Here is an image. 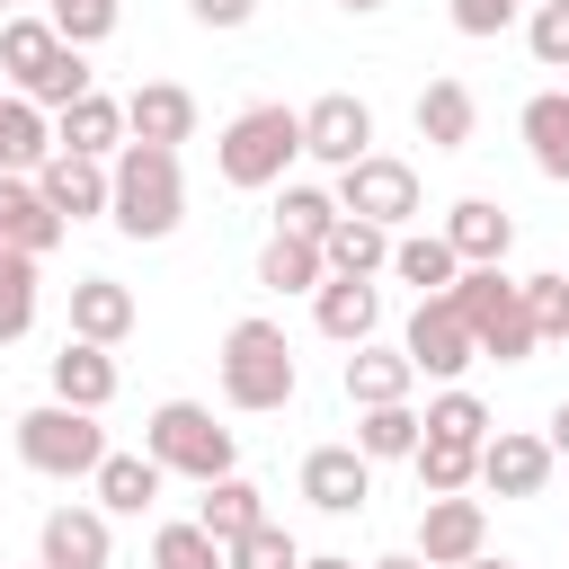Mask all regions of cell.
I'll return each instance as SVG.
<instances>
[{
	"instance_id": "cell-42",
	"label": "cell",
	"mask_w": 569,
	"mask_h": 569,
	"mask_svg": "<svg viewBox=\"0 0 569 569\" xmlns=\"http://www.w3.org/2000/svg\"><path fill=\"white\" fill-rule=\"evenodd\" d=\"M507 18H516V0H453L462 36H507Z\"/></svg>"
},
{
	"instance_id": "cell-7",
	"label": "cell",
	"mask_w": 569,
	"mask_h": 569,
	"mask_svg": "<svg viewBox=\"0 0 569 569\" xmlns=\"http://www.w3.org/2000/svg\"><path fill=\"white\" fill-rule=\"evenodd\" d=\"M338 213L382 222V231H409V222H418V169H409V160H391V151H373V160L338 169Z\"/></svg>"
},
{
	"instance_id": "cell-16",
	"label": "cell",
	"mask_w": 569,
	"mask_h": 569,
	"mask_svg": "<svg viewBox=\"0 0 569 569\" xmlns=\"http://www.w3.org/2000/svg\"><path fill=\"white\" fill-rule=\"evenodd\" d=\"M36 187H44V204H53L62 222H98V213H107V196H116L107 160H71V151H53V160L36 169Z\"/></svg>"
},
{
	"instance_id": "cell-12",
	"label": "cell",
	"mask_w": 569,
	"mask_h": 569,
	"mask_svg": "<svg viewBox=\"0 0 569 569\" xmlns=\"http://www.w3.org/2000/svg\"><path fill=\"white\" fill-rule=\"evenodd\" d=\"M302 498H311L320 516H356V507L373 498V462H365L356 445H311V453H302Z\"/></svg>"
},
{
	"instance_id": "cell-6",
	"label": "cell",
	"mask_w": 569,
	"mask_h": 569,
	"mask_svg": "<svg viewBox=\"0 0 569 569\" xmlns=\"http://www.w3.org/2000/svg\"><path fill=\"white\" fill-rule=\"evenodd\" d=\"M142 453L160 462V471H178V480H231V427L204 409V400H160L151 418H142Z\"/></svg>"
},
{
	"instance_id": "cell-11",
	"label": "cell",
	"mask_w": 569,
	"mask_h": 569,
	"mask_svg": "<svg viewBox=\"0 0 569 569\" xmlns=\"http://www.w3.org/2000/svg\"><path fill=\"white\" fill-rule=\"evenodd\" d=\"M551 445L542 436H525V427H498L489 445H480V489H498V498H542L551 489Z\"/></svg>"
},
{
	"instance_id": "cell-9",
	"label": "cell",
	"mask_w": 569,
	"mask_h": 569,
	"mask_svg": "<svg viewBox=\"0 0 569 569\" xmlns=\"http://www.w3.org/2000/svg\"><path fill=\"white\" fill-rule=\"evenodd\" d=\"M302 151H311V160H329V169H356V160H373V107H365L356 89H329V98H311V107H302Z\"/></svg>"
},
{
	"instance_id": "cell-53",
	"label": "cell",
	"mask_w": 569,
	"mask_h": 569,
	"mask_svg": "<svg viewBox=\"0 0 569 569\" xmlns=\"http://www.w3.org/2000/svg\"><path fill=\"white\" fill-rule=\"evenodd\" d=\"M36 569H53V560H36Z\"/></svg>"
},
{
	"instance_id": "cell-30",
	"label": "cell",
	"mask_w": 569,
	"mask_h": 569,
	"mask_svg": "<svg viewBox=\"0 0 569 569\" xmlns=\"http://www.w3.org/2000/svg\"><path fill=\"white\" fill-rule=\"evenodd\" d=\"M418 445H427V418H418L409 400H391V409H365V418H356V453H365V462H409Z\"/></svg>"
},
{
	"instance_id": "cell-19",
	"label": "cell",
	"mask_w": 569,
	"mask_h": 569,
	"mask_svg": "<svg viewBox=\"0 0 569 569\" xmlns=\"http://www.w3.org/2000/svg\"><path fill=\"white\" fill-rule=\"evenodd\" d=\"M133 293L116 284V276H80L71 284V338H89V347H116V338H133Z\"/></svg>"
},
{
	"instance_id": "cell-44",
	"label": "cell",
	"mask_w": 569,
	"mask_h": 569,
	"mask_svg": "<svg viewBox=\"0 0 569 569\" xmlns=\"http://www.w3.org/2000/svg\"><path fill=\"white\" fill-rule=\"evenodd\" d=\"M187 18H196V27H249L258 0H187Z\"/></svg>"
},
{
	"instance_id": "cell-33",
	"label": "cell",
	"mask_w": 569,
	"mask_h": 569,
	"mask_svg": "<svg viewBox=\"0 0 569 569\" xmlns=\"http://www.w3.org/2000/svg\"><path fill=\"white\" fill-rule=\"evenodd\" d=\"M338 222H347V213H338L329 187H284V196H276V231H284V240H311V249H320Z\"/></svg>"
},
{
	"instance_id": "cell-28",
	"label": "cell",
	"mask_w": 569,
	"mask_h": 569,
	"mask_svg": "<svg viewBox=\"0 0 569 569\" xmlns=\"http://www.w3.org/2000/svg\"><path fill=\"white\" fill-rule=\"evenodd\" d=\"M196 525H204L213 542H240L249 525H267V489H258V480H240V471H231V480H204Z\"/></svg>"
},
{
	"instance_id": "cell-10",
	"label": "cell",
	"mask_w": 569,
	"mask_h": 569,
	"mask_svg": "<svg viewBox=\"0 0 569 569\" xmlns=\"http://www.w3.org/2000/svg\"><path fill=\"white\" fill-rule=\"evenodd\" d=\"M427 569H462L489 551V507L480 498H427L418 507V542H409Z\"/></svg>"
},
{
	"instance_id": "cell-52",
	"label": "cell",
	"mask_w": 569,
	"mask_h": 569,
	"mask_svg": "<svg viewBox=\"0 0 569 569\" xmlns=\"http://www.w3.org/2000/svg\"><path fill=\"white\" fill-rule=\"evenodd\" d=\"M0 80H9V71H0ZM0 98H9V89H0Z\"/></svg>"
},
{
	"instance_id": "cell-29",
	"label": "cell",
	"mask_w": 569,
	"mask_h": 569,
	"mask_svg": "<svg viewBox=\"0 0 569 569\" xmlns=\"http://www.w3.org/2000/svg\"><path fill=\"white\" fill-rule=\"evenodd\" d=\"M391 240H400V231H382V222H356V213H347V222L320 240V258H329V276H365V284H373V276L391 267Z\"/></svg>"
},
{
	"instance_id": "cell-39",
	"label": "cell",
	"mask_w": 569,
	"mask_h": 569,
	"mask_svg": "<svg viewBox=\"0 0 569 569\" xmlns=\"http://www.w3.org/2000/svg\"><path fill=\"white\" fill-rule=\"evenodd\" d=\"M222 560H231V569H302V551H293V533H284L276 516L249 525L240 542H222Z\"/></svg>"
},
{
	"instance_id": "cell-3",
	"label": "cell",
	"mask_w": 569,
	"mask_h": 569,
	"mask_svg": "<svg viewBox=\"0 0 569 569\" xmlns=\"http://www.w3.org/2000/svg\"><path fill=\"white\" fill-rule=\"evenodd\" d=\"M453 311L471 320V338H480L489 365H525L542 347V320L525 302V276H507V267H462L453 276Z\"/></svg>"
},
{
	"instance_id": "cell-36",
	"label": "cell",
	"mask_w": 569,
	"mask_h": 569,
	"mask_svg": "<svg viewBox=\"0 0 569 569\" xmlns=\"http://www.w3.org/2000/svg\"><path fill=\"white\" fill-rule=\"evenodd\" d=\"M89 89H98V80H89V53H80V44H62V53H53L18 98H36L44 116H62V107H71V98H89Z\"/></svg>"
},
{
	"instance_id": "cell-48",
	"label": "cell",
	"mask_w": 569,
	"mask_h": 569,
	"mask_svg": "<svg viewBox=\"0 0 569 569\" xmlns=\"http://www.w3.org/2000/svg\"><path fill=\"white\" fill-rule=\"evenodd\" d=\"M551 347H569V302H560V320H551Z\"/></svg>"
},
{
	"instance_id": "cell-22",
	"label": "cell",
	"mask_w": 569,
	"mask_h": 569,
	"mask_svg": "<svg viewBox=\"0 0 569 569\" xmlns=\"http://www.w3.org/2000/svg\"><path fill=\"white\" fill-rule=\"evenodd\" d=\"M418 133H427V151H471L480 98H471L462 80H427V89H418Z\"/></svg>"
},
{
	"instance_id": "cell-8",
	"label": "cell",
	"mask_w": 569,
	"mask_h": 569,
	"mask_svg": "<svg viewBox=\"0 0 569 569\" xmlns=\"http://www.w3.org/2000/svg\"><path fill=\"white\" fill-rule=\"evenodd\" d=\"M400 356H409L418 373H436V382H462V373L480 365V338H471V320L453 311V293H427V302L409 311V329H400Z\"/></svg>"
},
{
	"instance_id": "cell-38",
	"label": "cell",
	"mask_w": 569,
	"mask_h": 569,
	"mask_svg": "<svg viewBox=\"0 0 569 569\" xmlns=\"http://www.w3.org/2000/svg\"><path fill=\"white\" fill-rule=\"evenodd\" d=\"M151 569H231V560H222V542L187 516V525H160V533H151Z\"/></svg>"
},
{
	"instance_id": "cell-41",
	"label": "cell",
	"mask_w": 569,
	"mask_h": 569,
	"mask_svg": "<svg viewBox=\"0 0 569 569\" xmlns=\"http://www.w3.org/2000/svg\"><path fill=\"white\" fill-rule=\"evenodd\" d=\"M525 44H533L542 71H569V0H542V9L525 18Z\"/></svg>"
},
{
	"instance_id": "cell-50",
	"label": "cell",
	"mask_w": 569,
	"mask_h": 569,
	"mask_svg": "<svg viewBox=\"0 0 569 569\" xmlns=\"http://www.w3.org/2000/svg\"><path fill=\"white\" fill-rule=\"evenodd\" d=\"M347 9H356V18H365V9H382V0H347Z\"/></svg>"
},
{
	"instance_id": "cell-26",
	"label": "cell",
	"mask_w": 569,
	"mask_h": 569,
	"mask_svg": "<svg viewBox=\"0 0 569 569\" xmlns=\"http://www.w3.org/2000/svg\"><path fill=\"white\" fill-rule=\"evenodd\" d=\"M516 133H525V151H533V169L569 187V89H542V98H525V116H516Z\"/></svg>"
},
{
	"instance_id": "cell-20",
	"label": "cell",
	"mask_w": 569,
	"mask_h": 569,
	"mask_svg": "<svg viewBox=\"0 0 569 569\" xmlns=\"http://www.w3.org/2000/svg\"><path fill=\"white\" fill-rule=\"evenodd\" d=\"M53 400H71V409H107V400H116V347L62 338V347H53Z\"/></svg>"
},
{
	"instance_id": "cell-24",
	"label": "cell",
	"mask_w": 569,
	"mask_h": 569,
	"mask_svg": "<svg viewBox=\"0 0 569 569\" xmlns=\"http://www.w3.org/2000/svg\"><path fill=\"white\" fill-rule=\"evenodd\" d=\"M409 382H418V365L400 347H347V400L356 409H391V400H409Z\"/></svg>"
},
{
	"instance_id": "cell-13",
	"label": "cell",
	"mask_w": 569,
	"mask_h": 569,
	"mask_svg": "<svg viewBox=\"0 0 569 569\" xmlns=\"http://www.w3.org/2000/svg\"><path fill=\"white\" fill-rule=\"evenodd\" d=\"M133 133H124V98H107V89H89V98H71L62 116H53V151H71V160H116Z\"/></svg>"
},
{
	"instance_id": "cell-47",
	"label": "cell",
	"mask_w": 569,
	"mask_h": 569,
	"mask_svg": "<svg viewBox=\"0 0 569 569\" xmlns=\"http://www.w3.org/2000/svg\"><path fill=\"white\" fill-rule=\"evenodd\" d=\"M302 569H356V560H347V551H311Z\"/></svg>"
},
{
	"instance_id": "cell-35",
	"label": "cell",
	"mask_w": 569,
	"mask_h": 569,
	"mask_svg": "<svg viewBox=\"0 0 569 569\" xmlns=\"http://www.w3.org/2000/svg\"><path fill=\"white\" fill-rule=\"evenodd\" d=\"M409 462H418V489H427V498H462V489L480 480V453H471V445H445V436H427Z\"/></svg>"
},
{
	"instance_id": "cell-5",
	"label": "cell",
	"mask_w": 569,
	"mask_h": 569,
	"mask_svg": "<svg viewBox=\"0 0 569 569\" xmlns=\"http://www.w3.org/2000/svg\"><path fill=\"white\" fill-rule=\"evenodd\" d=\"M107 453H116V445H107L98 409L44 400V409H27V418H18V462H27V471H44V480H98V462H107Z\"/></svg>"
},
{
	"instance_id": "cell-1",
	"label": "cell",
	"mask_w": 569,
	"mask_h": 569,
	"mask_svg": "<svg viewBox=\"0 0 569 569\" xmlns=\"http://www.w3.org/2000/svg\"><path fill=\"white\" fill-rule=\"evenodd\" d=\"M107 178H116L107 222H116L124 240H169V231L187 222V178H178V151H169V142H124V151L107 160Z\"/></svg>"
},
{
	"instance_id": "cell-15",
	"label": "cell",
	"mask_w": 569,
	"mask_h": 569,
	"mask_svg": "<svg viewBox=\"0 0 569 569\" xmlns=\"http://www.w3.org/2000/svg\"><path fill=\"white\" fill-rule=\"evenodd\" d=\"M311 320H320V338H338V347H373V329H382V284L329 276V284L311 293Z\"/></svg>"
},
{
	"instance_id": "cell-43",
	"label": "cell",
	"mask_w": 569,
	"mask_h": 569,
	"mask_svg": "<svg viewBox=\"0 0 569 569\" xmlns=\"http://www.w3.org/2000/svg\"><path fill=\"white\" fill-rule=\"evenodd\" d=\"M525 302H533V320H542V338H551V320H560V302H569V276H525Z\"/></svg>"
},
{
	"instance_id": "cell-25",
	"label": "cell",
	"mask_w": 569,
	"mask_h": 569,
	"mask_svg": "<svg viewBox=\"0 0 569 569\" xmlns=\"http://www.w3.org/2000/svg\"><path fill=\"white\" fill-rule=\"evenodd\" d=\"M160 480H169V471H160L151 453H107L89 489H98L107 516H151V507H160Z\"/></svg>"
},
{
	"instance_id": "cell-27",
	"label": "cell",
	"mask_w": 569,
	"mask_h": 569,
	"mask_svg": "<svg viewBox=\"0 0 569 569\" xmlns=\"http://www.w3.org/2000/svg\"><path fill=\"white\" fill-rule=\"evenodd\" d=\"M391 276H400V284H418V302H427V293H453L462 258H453V240H445V231H400V240H391Z\"/></svg>"
},
{
	"instance_id": "cell-51",
	"label": "cell",
	"mask_w": 569,
	"mask_h": 569,
	"mask_svg": "<svg viewBox=\"0 0 569 569\" xmlns=\"http://www.w3.org/2000/svg\"><path fill=\"white\" fill-rule=\"evenodd\" d=\"M0 9H27V0H0Z\"/></svg>"
},
{
	"instance_id": "cell-4",
	"label": "cell",
	"mask_w": 569,
	"mask_h": 569,
	"mask_svg": "<svg viewBox=\"0 0 569 569\" xmlns=\"http://www.w3.org/2000/svg\"><path fill=\"white\" fill-rule=\"evenodd\" d=\"M213 365H222V400L249 409V418H267V409H284V400L302 391V373H293V338H284L276 320H231Z\"/></svg>"
},
{
	"instance_id": "cell-45",
	"label": "cell",
	"mask_w": 569,
	"mask_h": 569,
	"mask_svg": "<svg viewBox=\"0 0 569 569\" xmlns=\"http://www.w3.org/2000/svg\"><path fill=\"white\" fill-rule=\"evenodd\" d=\"M542 445H551V453H560V462H569V400H560V409H551V427H542Z\"/></svg>"
},
{
	"instance_id": "cell-31",
	"label": "cell",
	"mask_w": 569,
	"mask_h": 569,
	"mask_svg": "<svg viewBox=\"0 0 569 569\" xmlns=\"http://www.w3.org/2000/svg\"><path fill=\"white\" fill-rule=\"evenodd\" d=\"M258 284H267V293H320V284H329V258H320L311 240H284V231H276V240L258 249Z\"/></svg>"
},
{
	"instance_id": "cell-40",
	"label": "cell",
	"mask_w": 569,
	"mask_h": 569,
	"mask_svg": "<svg viewBox=\"0 0 569 569\" xmlns=\"http://www.w3.org/2000/svg\"><path fill=\"white\" fill-rule=\"evenodd\" d=\"M44 18H53V36L80 44V53L116 36V0H44Z\"/></svg>"
},
{
	"instance_id": "cell-17",
	"label": "cell",
	"mask_w": 569,
	"mask_h": 569,
	"mask_svg": "<svg viewBox=\"0 0 569 569\" xmlns=\"http://www.w3.org/2000/svg\"><path fill=\"white\" fill-rule=\"evenodd\" d=\"M445 240H453L462 267H507V249H516V213L489 204V196H462V204L445 213Z\"/></svg>"
},
{
	"instance_id": "cell-34",
	"label": "cell",
	"mask_w": 569,
	"mask_h": 569,
	"mask_svg": "<svg viewBox=\"0 0 569 569\" xmlns=\"http://www.w3.org/2000/svg\"><path fill=\"white\" fill-rule=\"evenodd\" d=\"M418 418H427V436H445V445H471V453L489 445V409H480V400H471L462 382H445V391H436V400H427Z\"/></svg>"
},
{
	"instance_id": "cell-32",
	"label": "cell",
	"mask_w": 569,
	"mask_h": 569,
	"mask_svg": "<svg viewBox=\"0 0 569 569\" xmlns=\"http://www.w3.org/2000/svg\"><path fill=\"white\" fill-rule=\"evenodd\" d=\"M62 53V36H53V18H9L0 27V71H9V89H27L44 62Z\"/></svg>"
},
{
	"instance_id": "cell-49",
	"label": "cell",
	"mask_w": 569,
	"mask_h": 569,
	"mask_svg": "<svg viewBox=\"0 0 569 569\" xmlns=\"http://www.w3.org/2000/svg\"><path fill=\"white\" fill-rule=\"evenodd\" d=\"M462 569H507V560H489V551H480V560H462Z\"/></svg>"
},
{
	"instance_id": "cell-37",
	"label": "cell",
	"mask_w": 569,
	"mask_h": 569,
	"mask_svg": "<svg viewBox=\"0 0 569 569\" xmlns=\"http://www.w3.org/2000/svg\"><path fill=\"white\" fill-rule=\"evenodd\" d=\"M27 329H36V258L0 249V347L27 338Z\"/></svg>"
},
{
	"instance_id": "cell-46",
	"label": "cell",
	"mask_w": 569,
	"mask_h": 569,
	"mask_svg": "<svg viewBox=\"0 0 569 569\" xmlns=\"http://www.w3.org/2000/svg\"><path fill=\"white\" fill-rule=\"evenodd\" d=\"M365 569H427L418 551H382V560H365Z\"/></svg>"
},
{
	"instance_id": "cell-2",
	"label": "cell",
	"mask_w": 569,
	"mask_h": 569,
	"mask_svg": "<svg viewBox=\"0 0 569 569\" xmlns=\"http://www.w3.org/2000/svg\"><path fill=\"white\" fill-rule=\"evenodd\" d=\"M302 160V107H240L231 124H222V142H213V169H222V187H240V196H258V187H284V169Z\"/></svg>"
},
{
	"instance_id": "cell-14",
	"label": "cell",
	"mask_w": 569,
	"mask_h": 569,
	"mask_svg": "<svg viewBox=\"0 0 569 569\" xmlns=\"http://www.w3.org/2000/svg\"><path fill=\"white\" fill-rule=\"evenodd\" d=\"M62 231H71V222L44 204L36 178H0V249H18V258H53Z\"/></svg>"
},
{
	"instance_id": "cell-18",
	"label": "cell",
	"mask_w": 569,
	"mask_h": 569,
	"mask_svg": "<svg viewBox=\"0 0 569 569\" xmlns=\"http://www.w3.org/2000/svg\"><path fill=\"white\" fill-rule=\"evenodd\" d=\"M124 133H133V142H169V151H178V142L196 133V98H187L178 80H142V89L124 98Z\"/></svg>"
},
{
	"instance_id": "cell-21",
	"label": "cell",
	"mask_w": 569,
	"mask_h": 569,
	"mask_svg": "<svg viewBox=\"0 0 569 569\" xmlns=\"http://www.w3.org/2000/svg\"><path fill=\"white\" fill-rule=\"evenodd\" d=\"M116 533H107V507H53L44 516V560L53 569H107Z\"/></svg>"
},
{
	"instance_id": "cell-23",
	"label": "cell",
	"mask_w": 569,
	"mask_h": 569,
	"mask_svg": "<svg viewBox=\"0 0 569 569\" xmlns=\"http://www.w3.org/2000/svg\"><path fill=\"white\" fill-rule=\"evenodd\" d=\"M53 160V124H44V107L36 98H0V178H36Z\"/></svg>"
}]
</instances>
